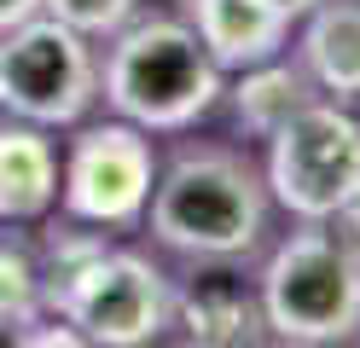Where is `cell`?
<instances>
[{
  "mask_svg": "<svg viewBox=\"0 0 360 348\" xmlns=\"http://www.w3.org/2000/svg\"><path fill=\"white\" fill-rule=\"evenodd\" d=\"M221 76L227 70L204 53L192 23L146 18V23H122L110 35L99 93L122 122L146 128V134H174L221 105Z\"/></svg>",
  "mask_w": 360,
  "mask_h": 348,
  "instance_id": "cell-1",
  "label": "cell"
},
{
  "mask_svg": "<svg viewBox=\"0 0 360 348\" xmlns=\"http://www.w3.org/2000/svg\"><path fill=\"white\" fill-rule=\"evenodd\" d=\"M151 238L192 262H238L262 244L267 186L233 151H186L151 180Z\"/></svg>",
  "mask_w": 360,
  "mask_h": 348,
  "instance_id": "cell-2",
  "label": "cell"
},
{
  "mask_svg": "<svg viewBox=\"0 0 360 348\" xmlns=\"http://www.w3.org/2000/svg\"><path fill=\"white\" fill-rule=\"evenodd\" d=\"M262 331L297 348L343 342L360 331V250L331 221H302V232L267 255L256 285Z\"/></svg>",
  "mask_w": 360,
  "mask_h": 348,
  "instance_id": "cell-3",
  "label": "cell"
},
{
  "mask_svg": "<svg viewBox=\"0 0 360 348\" xmlns=\"http://www.w3.org/2000/svg\"><path fill=\"white\" fill-rule=\"evenodd\" d=\"M267 192L297 221H337L360 198V116L308 99L267 134Z\"/></svg>",
  "mask_w": 360,
  "mask_h": 348,
  "instance_id": "cell-4",
  "label": "cell"
},
{
  "mask_svg": "<svg viewBox=\"0 0 360 348\" xmlns=\"http://www.w3.org/2000/svg\"><path fill=\"white\" fill-rule=\"evenodd\" d=\"M99 99V58L82 30L35 12L0 30V110L35 128H70Z\"/></svg>",
  "mask_w": 360,
  "mask_h": 348,
  "instance_id": "cell-5",
  "label": "cell"
},
{
  "mask_svg": "<svg viewBox=\"0 0 360 348\" xmlns=\"http://www.w3.org/2000/svg\"><path fill=\"white\" fill-rule=\"evenodd\" d=\"M169 278L157 262L134 250H99L70 285L53 296V308L99 348H140L157 342L169 325Z\"/></svg>",
  "mask_w": 360,
  "mask_h": 348,
  "instance_id": "cell-6",
  "label": "cell"
},
{
  "mask_svg": "<svg viewBox=\"0 0 360 348\" xmlns=\"http://www.w3.org/2000/svg\"><path fill=\"white\" fill-rule=\"evenodd\" d=\"M151 180H157V157L146 128L99 122L70 139V157L58 169V203L70 221L87 226H134L146 215Z\"/></svg>",
  "mask_w": 360,
  "mask_h": 348,
  "instance_id": "cell-7",
  "label": "cell"
},
{
  "mask_svg": "<svg viewBox=\"0 0 360 348\" xmlns=\"http://www.w3.org/2000/svg\"><path fill=\"white\" fill-rule=\"evenodd\" d=\"M169 325H180V337L198 348H244V342L267 337L256 296L227 267L192 273L180 290H169Z\"/></svg>",
  "mask_w": 360,
  "mask_h": 348,
  "instance_id": "cell-8",
  "label": "cell"
},
{
  "mask_svg": "<svg viewBox=\"0 0 360 348\" xmlns=\"http://www.w3.org/2000/svg\"><path fill=\"white\" fill-rule=\"evenodd\" d=\"M186 23L221 70H250L274 58L290 35V18L267 0H186Z\"/></svg>",
  "mask_w": 360,
  "mask_h": 348,
  "instance_id": "cell-9",
  "label": "cell"
},
{
  "mask_svg": "<svg viewBox=\"0 0 360 348\" xmlns=\"http://www.w3.org/2000/svg\"><path fill=\"white\" fill-rule=\"evenodd\" d=\"M58 203V151L47 128L35 122H0V221L24 226L41 221Z\"/></svg>",
  "mask_w": 360,
  "mask_h": 348,
  "instance_id": "cell-10",
  "label": "cell"
},
{
  "mask_svg": "<svg viewBox=\"0 0 360 348\" xmlns=\"http://www.w3.org/2000/svg\"><path fill=\"white\" fill-rule=\"evenodd\" d=\"M302 18V70L337 105H360V0H320Z\"/></svg>",
  "mask_w": 360,
  "mask_h": 348,
  "instance_id": "cell-11",
  "label": "cell"
},
{
  "mask_svg": "<svg viewBox=\"0 0 360 348\" xmlns=\"http://www.w3.org/2000/svg\"><path fill=\"white\" fill-rule=\"evenodd\" d=\"M308 99H314V93H308V82H302V70L274 64V58L238 70V87H233V110H238V122L250 128L256 139H267L290 110L308 105Z\"/></svg>",
  "mask_w": 360,
  "mask_h": 348,
  "instance_id": "cell-12",
  "label": "cell"
},
{
  "mask_svg": "<svg viewBox=\"0 0 360 348\" xmlns=\"http://www.w3.org/2000/svg\"><path fill=\"white\" fill-rule=\"evenodd\" d=\"M99 250H105V238H99V232H87V221L53 226V232H47V267H41V302H53Z\"/></svg>",
  "mask_w": 360,
  "mask_h": 348,
  "instance_id": "cell-13",
  "label": "cell"
},
{
  "mask_svg": "<svg viewBox=\"0 0 360 348\" xmlns=\"http://www.w3.org/2000/svg\"><path fill=\"white\" fill-rule=\"evenodd\" d=\"M0 314L18 325H35L41 314V262L18 238H0Z\"/></svg>",
  "mask_w": 360,
  "mask_h": 348,
  "instance_id": "cell-14",
  "label": "cell"
},
{
  "mask_svg": "<svg viewBox=\"0 0 360 348\" xmlns=\"http://www.w3.org/2000/svg\"><path fill=\"white\" fill-rule=\"evenodd\" d=\"M134 6H140V0H41V12H47V18L82 30L87 41H94V35H117L122 23L134 18Z\"/></svg>",
  "mask_w": 360,
  "mask_h": 348,
  "instance_id": "cell-15",
  "label": "cell"
},
{
  "mask_svg": "<svg viewBox=\"0 0 360 348\" xmlns=\"http://www.w3.org/2000/svg\"><path fill=\"white\" fill-rule=\"evenodd\" d=\"M41 12V0H0V30H12V23H24Z\"/></svg>",
  "mask_w": 360,
  "mask_h": 348,
  "instance_id": "cell-16",
  "label": "cell"
},
{
  "mask_svg": "<svg viewBox=\"0 0 360 348\" xmlns=\"http://www.w3.org/2000/svg\"><path fill=\"white\" fill-rule=\"evenodd\" d=\"M337 221H343V232H349V244L360 250V198H354V203H349V209H343V215H337Z\"/></svg>",
  "mask_w": 360,
  "mask_h": 348,
  "instance_id": "cell-17",
  "label": "cell"
},
{
  "mask_svg": "<svg viewBox=\"0 0 360 348\" xmlns=\"http://www.w3.org/2000/svg\"><path fill=\"white\" fill-rule=\"evenodd\" d=\"M267 6H274V12H285V18H302V12H314V6H320V0H267Z\"/></svg>",
  "mask_w": 360,
  "mask_h": 348,
  "instance_id": "cell-18",
  "label": "cell"
},
{
  "mask_svg": "<svg viewBox=\"0 0 360 348\" xmlns=\"http://www.w3.org/2000/svg\"><path fill=\"white\" fill-rule=\"evenodd\" d=\"M18 331H24V325H18L12 314H0V348H6V342H18Z\"/></svg>",
  "mask_w": 360,
  "mask_h": 348,
  "instance_id": "cell-19",
  "label": "cell"
}]
</instances>
